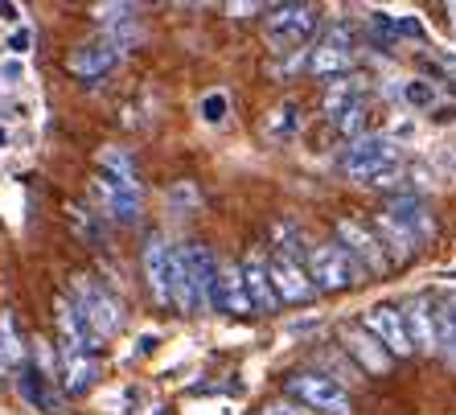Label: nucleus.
Returning <instances> with one entry per match:
<instances>
[{
    "label": "nucleus",
    "mask_w": 456,
    "mask_h": 415,
    "mask_svg": "<svg viewBox=\"0 0 456 415\" xmlns=\"http://www.w3.org/2000/svg\"><path fill=\"white\" fill-rule=\"evenodd\" d=\"M95 193L111 223H136L140 218V182L132 157L124 149H103L95 165Z\"/></svg>",
    "instance_id": "obj_1"
},
{
    "label": "nucleus",
    "mask_w": 456,
    "mask_h": 415,
    "mask_svg": "<svg viewBox=\"0 0 456 415\" xmlns=\"http://www.w3.org/2000/svg\"><path fill=\"white\" fill-rule=\"evenodd\" d=\"M379 234H382L379 239L382 251L391 247L395 259H407L415 247H424L432 239V214H428V206L419 198H399V202H391L382 210Z\"/></svg>",
    "instance_id": "obj_2"
},
{
    "label": "nucleus",
    "mask_w": 456,
    "mask_h": 415,
    "mask_svg": "<svg viewBox=\"0 0 456 415\" xmlns=\"http://www.w3.org/2000/svg\"><path fill=\"white\" fill-rule=\"evenodd\" d=\"M338 169L354 182H391L403 169L399 144L391 136H354L338 157Z\"/></svg>",
    "instance_id": "obj_3"
},
{
    "label": "nucleus",
    "mask_w": 456,
    "mask_h": 415,
    "mask_svg": "<svg viewBox=\"0 0 456 415\" xmlns=\"http://www.w3.org/2000/svg\"><path fill=\"white\" fill-rule=\"evenodd\" d=\"M284 391L292 395V399H300L308 411H317V415H354L350 391H346L338 378H330V374L300 370V374H292V378H288Z\"/></svg>",
    "instance_id": "obj_4"
},
{
    "label": "nucleus",
    "mask_w": 456,
    "mask_h": 415,
    "mask_svg": "<svg viewBox=\"0 0 456 415\" xmlns=\"http://www.w3.org/2000/svg\"><path fill=\"white\" fill-rule=\"evenodd\" d=\"M305 272H308V280H313L317 292H341V288H350L354 280L362 276L341 243H317L305 259Z\"/></svg>",
    "instance_id": "obj_5"
},
{
    "label": "nucleus",
    "mask_w": 456,
    "mask_h": 415,
    "mask_svg": "<svg viewBox=\"0 0 456 415\" xmlns=\"http://www.w3.org/2000/svg\"><path fill=\"white\" fill-rule=\"evenodd\" d=\"M70 305L83 313V321L91 325L95 338H111V333H119V325H124V313H119L116 297L103 292L95 280H86V276H75V300H70Z\"/></svg>",
    "instance_id": "obj_6"
},
{
    "label": "nucleus",
    "mask_w": 456,
    "mask_h": 415,
    "mask_svg": "<svg viewBox=\"0 0 456 415\" xmlns=\"http://www.w3.org/2000/svg\"><path fill=\"white\" fill-rule=\"evenodd\" d=\"M267 276H272V288H276L280 305H308V300L317 297V288L308 280L300 256L280 243H276V251H272V259H267Z\"/></svg>",
    "instance_id": "obj_7"
},
{
    "label": "nucleus",
    "mask_w": 456,
    "mask_h": 415,
    "mask_svg": "<svg viewBox=\"0 0 456 415\" xmlns=\"http://www.w3.org/2000/svg\"><path fill=\"white\" fill-rule=\"evenodd\" d=\"M317 29V4H276L267 17V42L276 50H297Z\"/></svg>",
    "instance_id": "obj_8"
},
{
    "label": "nucleus",
    "mask_w": 456,
    "mask_h": 415,
    "mask_svg": "<svg viewBox=\"0 0 456 415\" xmlns=\"http://www.w3.org/2000/svg\"><path fill=\"white\" fill-rule=\"evenodd\" d=\"M325 111H330V119L346 132V136H358L362 124H366V91H362L358 78L333 83L330 95H325Z\"/></svg>",
    "instance_id": "obj_9"
},
{
    "label": "nucleus",
    "mask_w": 456,
    "mask_h": 415,
    "mask_svg": "<svg viewBox=\"0 0 456 415\" xmlns=\"http://www.w3.org/2000/svg\"><path fill=\"white\" fill-rule=\"evenodd\" d=\"M362 330L370 333L391 358H407L411 354V341H407V330H403V313L395 309V305H370V309L362 313Z\"/></svg>",
    "instance_id": "obj_10"
},
{
    "label": "nucleus",
    "mask_w": 456,
    "mask_h": 415,
    "mask_svg": "<svg viewBox=\"0 0 456 415\" xmlns=\"http://www.w3.org/2000/svg\"><path fill=\"white\" fill-rule=\"evenodd\" d=\"M350 62H354L350 33H346V25H333V29L325 33V42L308 53V75L313 78H341V75H350Z\"/></svg>",
    "instance_id": "obj_11"
},
{
    "label": "nucleus",
    "mask_w": 456,
    "mask_h": 415,
    "mask_svg": "<svg viewBox=\"0 0 456 415\" xmlns=\"http://www.w3.org/2000/svg\"><path fill=\"white\" fill-rule=\"evenodd\" d=\"M338 239H341L346 256L354 259V267H358V272H382V267H387V251H382V243L362 223L341 218V223H338Z\"/></svg>",
    "instance_id": "obj_12"
},
{
    "label": "nucleus",
    "mask_w": 456,
    "mask_h": 415,
    "mask_svg": "<svg viewBox=\"0 0 456 415\" xmlns=\"http://www.w3.org/2000/svg\"><path fill=\"white\" fill-rule=\"evenodd\" d=\"M144 280H149L152 288V300L157 305H165V309H173V247L160 239V234H149L144 239Z\"/></svg>",
    "instance_id": "obj_13"
},
{
    "label": "nucleus",
    "mask_w": 456,
    "mask_h": 415,
    "mask_svg": "<svg viewBox=\"0 0 456 415\" xmlns=\"http://www.w3.org/2000/svg\"><path fill=\"white\" fill-rule=\"evenodd\" d=\"M185 256H190L193 280H198V297H202V309H218V288H223V264L206 243H185Z\"/></svg>",
    "instance_id": "obj_14"
},
{
    "label": "nucleus",
    "mask_w": 456,
    "mask_h": 415,
    "mask_svg": "<svg viewBox=\"0 0 456 415\" xmlns=\"http://www.w3.org/2000/svg\"><path fill=\"white\" fill-rule=\"evenodd\" d=\"M119 62V45L116 42H83L70 50V58H66V66H70V75L78 78H103L111 66Z\"/></svg>",
    "instance_id": "obj_15"
},
{
    "label": "nucleus",
    "mask_w": 456,
    "mask_h": 415,
    "mask_svg": "<svg viewBox=\"0 0 456 415\" xmlns=\"http://www.w3.org/2000/svg\"><path fill=\"white\" fill-rule=\"evenodd\" d=\"M239 276H243L247 288V300H251V313H276L280 300H276V288H272V276H267V264L259 256H247L239 264Z\"/></svg>",
    "instance_id": "obj_16"
},
{
    "label": "nucleus",
    "mask_w": 456,
    "mask_h": 415,
    "mask_svg": "<svg viewBox=\"0 0 456 415\" xmlns=\"http://www.w3.org/2000/svg\"><path fill=\"white\" fill-rule=\"evenodd\" d=\"M403 330H407L411 350H415V346H419V350H432V346H440V317H436V309L428 305V300H415L411 309H407Z\"/></svg>",
    "instance_id": "obj_17"
},
{
    "label": "nucleus",
    "mask_w": 456,
    "mask_h": 415,
    "mask_svg": "<svg viewBox=\"0 0 456 415\" xmlns=\"http://www.w3.org/2000/svg\"><path fill=\"white\" fill-rule=\"evenodd\" d=\"M346 350L358 358L366 374H387V366H391V354L382 350L379 341H374L370 333H362V330H346Z\"/></svg>",
    "instance_id": "obj_18"
},
{
    "label": "nucleus",
    "mask_w": 456,
    "mask_h": 415,
    "mask_svg": "<svg viewBox=\"0 0 456 415\" xmlns=\"http://www.w3.org/2000/svg\"><path fill=\"white\" fill-rule=\"evenodd\" d=\"M218 309L234 313V317H243L251 313V300H247V288H243V276H239V267H223V288H218Z\"/></svg>",
    "instance_id": "obj_19"
},
{
    "label": "nucleus",
    "mask_w": 456,
    "mask_h": 415,
    "mask_svg": "<svg viewBox=\"0 0 456 415\" xmlns=\"http://www.w3.org/2000/svg\"><path fill=\"white\" fill-rule=\"evenodd\" d=\"M300 128V107L297 103H280L272 116H267V136L272 140H284V136H297Z\"/></svg>",
    "instance_id": "obj_20"
},
{
    "label": "nucleus",
    "mask_w": 456,
    "mask_h": 415,
    "mask_svg": "<svg viewBox=\"0 0 456 415\" xmlns=\"http://www.w3.org/2000/svg\"><path fill=\"white\" fill-rule=\"evenodd\" d=\"M198 111H202V119L210 124V128H223L226 119H231V99H226L223 91H210V95H202Z\"/></svg>",
    "instance_id": "obj_21"
},
{
    "label": "nucleus",
    "mask_w": 456,
    "mask_h": 415,
    "mask_svg": "<svg viewBox=\"0 0 456 415\" xmlns=\"http://www.w3.org/2000/svg\"><path fill=\"white\" fill-rule=\"evenodd\" d=\"M440 346L448 354V366L456 370V300L448 309H440Z\"/></svg>",
    "instance_id": "obj_22"
},
{
    "label": "nucleus",
    "mask_w": 456,
    "mask_h": 415,
    "mask_svg": "<svg viewBox=\"0 0 456 415\" xmlns=\"http://www.w3.org/2000/svg\"><path fill=\"white\" fill-rule=\"evenodd\" d=\"M403 99L411 107H432L436 103V86L424 83V78H407V83H403Z\"/></svg>",
    "instance_id": "obj_23"
},
{
    "label": "nucleus",
    "mask_w": 456,
    "mask_h": 415,
    "mask_svg": "<svg viewBox=\"0 0 456 415\" xmlns=\"http://www.w3.org/2000/svg\"><path fill=\"white\" fill-rule=\"evenodd\" d=\"M21 83H25V58H0V86L12 91Z\"/></svg>",
    "instance_id": "obj_24"
},
{
    "label": "nucleus",
    "mask_w": 456,
    "mask_h": 415,
    "mask_svg": "<svg viewBox=\"0 0 456 415\" xmlns=\"http://www.w3.org/2000/svg\"><path fill=\"white\" fill-rule=\"evenodd\" d=\"M132 12H136V4H99L95 17L103 25H116V21H132Z\"/></svg>",
    "instance_id": "obj_25"
},
{
    "label": "nucleus",
    "mask_w": 456,
    "mask_h": 415,
    "mask_svg": "<svg viewBox=\"0 0 456 415\" xmlns=\"http://www.w3.org/2000/svg\"><path fill=\"white\" fill-rule=\"evenodd\" d=\"M29 42H33V33L25 29H12V37H9V58H25V53H29Z\"/></svg>",
    "instance_id": "obj_26"
},
{
    "label": "nucleus",
    "mask_w": 456,
    "mask_h": 415,
    "mask_svg": "<svg viewBox=\"0 0 456 415\" xmlns=\"http://www.w3.org/2000/svg\"><path fill=\"white\" fill-rule=\"evenodd\" d=\"M169 202H173V206L198 202V193H193V185H173V190H169Z\"/></svg>",
    "instance_id": "obj_27"
},
{
    "label": "nucleus",
    "mask_w": 456,
    "mask_h": 415,
    "mask_svg": "<svg viewBox=\"0 0 456 415\" xmlns=\"http://www.w3.org/2000/svg\"><path fill=\"white\" fill-rule=\"evenodd\" d=\"M436 124H456V107L452 103H448V107H436Z\"/></svg>",
    "instance_id": "obj_28"
},
{
    "label": "nucleus",
    "mask_w": 456,
    "mask_h": 415,
    "mask_svg": "<svg viewBox=\"0 0 456 415\" xmlns=\"http://www.w3.org/2000/svg\"><path fill=\"white\" fill-rule=\"evenodd\" d=\"M264 415H297V407H288V403H267Z\"/></svg>",
    "instance_id": "obj_29"
},
{
    "label": "nucleus",
    "mask_w": 456,
    "mask_h": 415,
    "mask_svg": "<svg viewBox=\"0 0 456 415\" xmlns=\"http://www.w3.org/2000/svg\"><path fill=\"white\" fill-rule=\"evenodd\" d=\"M0 17H4V21H17V17H21V9H17V4H0Z\"/></svg>",
    "instance_id": "obj_30"
},
{
    "label": "nucleus",
    "mask_w": 456,
    "mask_h": 415,
    "mask_svg": "<svg viewBox=\"0 0 456 415\" xmlns=\"http://www.w3.org/2000/svg\"><path fill=\"white\" fill-rule=\"evenodd\" d=\"M234 17H247V12H259V4H231Z\"/></svg>",
    "instance_id": "obj_31"
},
{
    "label": "nucleus",
    "mask_w": 456,
    "mask_h": 415,
    "mask_svg": "<svg viewBox=\"0 0 456 415\" xmlns=\"http://www.w3.org/2000/svg\"><path fill=\"white\" fill-rule=\"evenodd\" d=\"M9 144H12V136H9V128L0 124V149H9Z\"/></svg>",
    "instance_id": "obj_32"
},
{
    "label": "nucleus",
    "mask_w": 456,
    "mask_h": 415,
    "mask_svg": "<svg viewBox=\"0 0 456 415\" xmlns=\"http://www.w3.org/2000/svg\"><path fill=\"white\" fill-rule=\"evenodd\" d=\"M448 12H452V25H456V4H448Z\"/></svg>",
    "instance_id": "obj_33"
}]
</instances>
